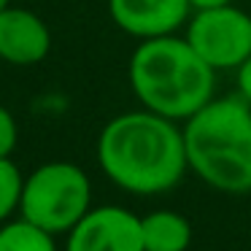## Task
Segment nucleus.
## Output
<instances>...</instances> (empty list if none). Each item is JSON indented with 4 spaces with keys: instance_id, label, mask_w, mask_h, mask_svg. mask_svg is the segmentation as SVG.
<instances>
[{
    "instance_id": "f03ea898",
    "label": "nucleus",
    "mask_w": 251,
    "mask_h": 251,
    "mask_svg": "<svg viewBox=\"0 0 251 251\" xmlns=\"http://www.w3.org/2000/svg\"><path fill=\"white\" fill-rule=\"evenodd\" d=\"M130 89L151 114L186 122L213 100L216 71L189 46L186 38L141 41L127 65Z\"/></svg>"
},
{
    "instance_id": "f8f14e48",
    "label": "nucleus",
    "mask_w": 251,
    "mask_h": 251,
    "mask_svg": "<svg viewBox=\"0 0 251 251\" xmlns=\"http://www.w3.org/2000/svg\"><path fill=\"white\" fill-rule=\"evenodd\" d=\"M17 141H19V125L14 119V114L0 105V159H8L17 149Z\"/></svg>"
},
{
    "instance_id": "9d476101",
    "label": "nucleus",
    "mask_w": 251,
    "mask_h": 251,
    "mask_svg": "<svg viewBox=\"0 0 251 251\" xmlns=\"http://www.w3.org/2000/svg\"><path fill=\"white\" fill-rule=\"evenodd\" d=\"M0 251H60L57 238L22 216L0 224Z\"/></svg>"
},
{
    "instance_id": "423d86ee",
    "label": "nucleus",
    "mask_w": 251,
    "mask_h": 251,
    "mask_svg": "<svg viewBox=\"0 0 251 251\" xmlns=\"http://www.w3.org/2000/svg\"><path fill=\"white\" fill-rule=\"evenodd\" d=\"M62 251H143L141 216L122 205H92L65 235Z\"/></svg>"
},
{
    "instance_id": "4468645a",
    "label": "nucleus",
    "mask_w": 251,
    "mask_h": 251,
    "mask_svg": "<svg viewBox=\"0 0 251 251\" xmlns=\"http://www.w3.org/2000/svg\"><path fill=\"white\" fill-rule=\"evenodd\" d=\"M232 0H189L192 11H205V8H219V6H229Z\"/></svg>"
},
{
    "instance_id": "2eb2a0df",
    "label": "nucleus",
    "mask_w": 251,
    "mask_h": 251,
    "mask_svg": "<svg viewBox=\"0 0 251 251\" xmlns=\"http://www.w3.org/2000/svg\"><path fill=\"white\" fill-rule=\"evenodd\" d=\"M6 6H11V0H0V11H3Z\"/></svg>"
},
{
    "instance_id": "ddd939ff",
    "label": "nucleus",
    "mask_w": 251,
    "mask_h": 251,
    "mask_svg": "<svg viewBox=\"0 0 251 251\" xmlns=\"http://www.w3.org/2000/svg\"><path fill=\"white\" fill-rule=\"evenodd\" d=\"M235 81H238V95L251 105V57L235 71Z\"/></svg>"
},
{
    "instance_id": "7ed1b4c3",
    "label": "nucleus",
    "mask_w": 251,
    "mask_h": 251,
    "mask_svg": "<svg viewBox=\"0 0 251 251\" xmlns=\"http://www.w3.org/2000/svg\"><path fill=\"white\" fill-rule=\"evenodd\" d=\"M189 170L224 195L251 192V105L240 95L213 98L184 122Z\"/></svg>"
},
{
    "instance_id": "f257e3e1",
    "label": "nucleus",
    "mask_w": 251,
    "mask_h": 251,
    "mask_svg": "<svg viewBox=\"0 0 251 251\" xmlns=\"http://www.w3.org/2000/svg\"><path fill=\"white\" fill-rule=\"evenodd\" d=\"M98 162L122 192L138 197L165 195L189 170L184 127L146 108L119 114L98 135Z\"/></svg>"
},
{
    "instance_id": "20e7f679",
    "label": "nucleus",
    "mask_w": 251,
    "mask_h": 251,
    "mask_svg": "<svg viewBox=\"0 0 251 251\" xmlns=\"http://www.w3.org/2000/svg\"><path fill=\"white\" fill-rule=\"evenodd\" d=\"M92 208V181L76 162L54 159L25 176L19 216L35 227L68 235Z\"/></svg>"
},
{
    "instance_id": "0eeeda50",
    "label": "nucleus",
    "mask_w": 251,
    "mask_h": 251,
    "mask_svg": "<svg viewBox=\"0 0 251 251\" xmlns=\"http://www.w3.org/2000/svg\"><path fill=\"white\" fill-rule=\"evenodd\" d=\"M108 14L122 33L151 41L186 27L192 8L189 0H108Z\"/></svg>"
},
{
    "instance_id": "9b49d317",
    "label": "nucleus",
    "mask_w": 251,
    "mask_h": 251,
    "mask_svg": "<svg viewBox=\"0 0 251 251\" xmlns=\"http://www.w3.org/2000/svg\"><path fill=\"white\" fill-rule=\"evenodd\" d=\"M22 186H25V176L17 168V162L11 157L0 159V224L11 222L19 213Z\"/></svg>"
},
{
    "instance_id": "39448f33",
    "label": "nucleus",
    "mask_w": 251,
    "mask_h": 251,
    "mask_svg": "<svg viewBox=\"0 0 251 251\" xmlns=\"http://www.w3.org/2000/svg\"><path fill=\"white\" fill-rule=\"evenodd\" d=\"M184 38L213 71H238L251 57V14L232 3L195 11Z\"/></svg>"
},
{
    "instance_id": "1a4fd4ad",
    "label": "nucleus",
    "mask_w": 251,
    "mask_h": 251,
    "mask_svg": "<svg viewBox=\"0 0 251 251\" xmlns=\"http://www.w3.org/2000/svg\"><path fill=\"white\" fill-rule=\"evenodd\" d=\"M143 251H186L192 243V224L184 213L159 208L141 216Z\"/></svg>"
},
{
    "instance_id": "6e6552de",
    "label": "nucleus",
    "mask_w": 251,
    "mask_h": 251,
    "mask_svg": "<svg viewBox=\"0 0 251 251\" xmlns=\"http://www.w3.org/2000/svg\"><path fill=\"white\" fill-rule=\"evenodd\" d=\"M51 51V30L30 8L6 6L0 11V60L17 68L38 65Z\"/></svg>"
}]
</instances>
